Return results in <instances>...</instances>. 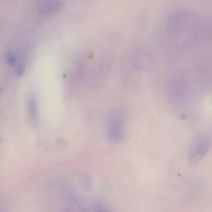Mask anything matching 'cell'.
Segmentation results:
<instances>
[{"label":"cell","mask_w":212,"mask_h":212,"mask_svg":"<svg viewBox=\"0 0 212 212\" xmlns=\"http://www.w3.org/2000/svg\"><path fill=\"white\" fill-rule=\"evenodd\" d=\"M28 109L29 114L33 119H36L37 116V104L34 99H30L29 101Z\"/></svg>","instance_id":"4"},{"label":"cell","mask_w":212,"mask_h":212,"mask_svg":"<svg viewBox=\"0 0 212 212\" xmlns=\"http://www.w3.org/2000/svg\"><path fill=\"white\" fill-rule=\"evenodd\" d=\"M98 212H104V211H99Z\"/></svg>","instance_id":"8"},{"label":"cell","mask_w":212,"mask_h":212,"mask_svg":"<svg viewBox=\"0 0 212 212\" xmlns=\"http://www.w3.org/2000/svg\"><path fill=\"white\" fill-rule=\"evenodd\" d=\"M125 121V114L123 110L116 109L110 112L106 124V136L109 141L118 142L124 139Z\"/></svg>","instance_id":"1"},{"label":"cell","mask_w":212,"mask_h":212,"mask_svg":"<svg viewBox=\"0 0 212 212\" xmlns=\"http://www.w3.org/2000/svg\"><path fill=\"white\" fill-rule=\"evenodd\" d=\"M24 70H25V67L23 65L20 64L18 66L16 70V74L17 77H20L23 76Z\"/></svg>","instance_id":"5"},{"label":"cell","mask_w":212,"mask_h":212,"mask_svg":"<svg viewBox=\"0 0 212 212\" xmlns=\"http://www.w3.org/2000/svg\"><path fill=\"white\" fill-rule=\"evenodd\" d=\"M1 91H2L1 89H0V93H1Z\"/></svg>","instance_id":"9"},{"label":"cell","mask_w":212,"mask_h":212,"mask_svg":"<svg viewBox=\"0 0 212 212\" xmlns=\"http://www.w3.org/2000/svg\"><path fill=\"white\" fill-rule=\"evenodd\" d=\"M6 62L11 65H14L15 64L16 60L13 56L8 55L6 56Z\"/></svg>","instance_id":"6"},{"label":"cell","mask_w":212,"mask_h":212,"mask_svg":"<svg viewBox=\"0 0 212 212\" xmlns=\"http://www.w3.org/2000/svg\"><path fill=\"white\" fill-rule=\"evenodd\" d=\"M211 138L208 134L201 133L197 135L192 142L189 154L190 164L195 165L205 157L211 148Z\"/></svg>","instance_id":"2"},{"label":"cell","mask_w":212,"mask_h":212,"mask_svg":"<svg viewBox=\"0 0 212 212\" xmlns=\"http://www.w3.org/2000/svg\"><path fill=\"white\" fill-rule=\"evenodd\" d=\"M57 142L58 145H61V146L62 145H65V144H66V142L62 139H58V140H57Z\"/></svg>","instance_id":"7"},{"label":"cell","mask_w":212,"mask_h":212,"mask_svg":"<svg viewBox=\"0 0 212 212\" xmlns=\"http://www.w3.org/2000/svg\"><path fill=\"white\" fill-rule=\"evenodd\" d=\"M63 5L62 3L59 1H45L40 4L39 11L44 15H50L60 11Z\"/></svg>","instance_id":"3"}]
</instances>
